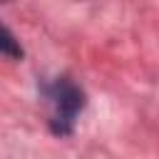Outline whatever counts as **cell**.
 I'll list each match as a JSON object with an SVG mask.
<instances>
[{"label": "cell", "instance_id": "7a4b0ae2", "mask_svg": "<svg viewBox=\"0 0 159 159\" xmlns=\"http://www.w3.org/2000/svg\"><path fill=\"white\" fill-rule=\"evenodd\" d=\"M0 55H5V57H12V60L22 57V47L17 45L15 35H12V32H10L5 25H0Z\"/></svg>", "mask_w": 159, "mask_h": 159}, {"label": "cell", "instance_id": "6da1fadb", "mask_svg": "<svg viewBox=\"0 0 159 159\" xmlns=\"http://www.w3.org/2000/svg\"><path fill=\"white\" fill-rule=\"evenodd\" d=\"M47 99L52 104V132L55 134H70L77 112L84 104L82 89L62 77L47 87Z\"/></svg>", "mask_w": 159, "mask_h": 159}]
</instances>
